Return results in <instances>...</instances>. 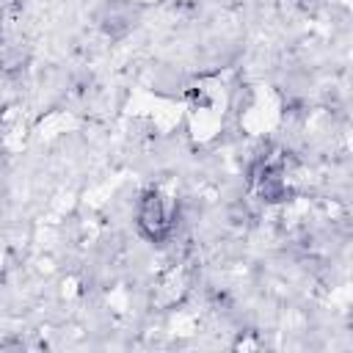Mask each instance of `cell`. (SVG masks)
I'll return each instance as SVG.
<instances>
[{"instance_id":"1","label":"cell","mask_w":353,"mask_h":353,"mask_svg":"<svg viewBox=\"0 0 353 353\" xmlns=\"http://www.w3.org/2000/svg\"><path fill=\"white\" fill-rule=\"evenodd\" d=\"M138 223L141 229L149 234V237H163L168 229H171V212L165 210V201L163 196L154 190V193H146L141 199V210H138Z\"/></svg>"}]
</instances>
